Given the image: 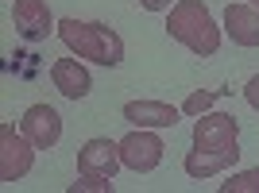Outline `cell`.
<instances>
[{
  "label": "cell",
  "mask_w": 259,
  "mask_h": 193,
  "mask_svg": "<svg viewBox=\"0 0 259 193\" xmlns=\"http://www.w3.org/2000/svg\"><path fill=\"white\" fill-rule=\"evenodd\" d=\"M166 35H170L174 43H182L186 51H194L197 58H209V54L221 51L225 27H217L205 0H178L166 12Z\"/></svg>",
  "instance_id": "obj_1"
},
{
  "label": "cell",
  "mask_w": 259,
  "mask_h": 193,
  "mask_svg": "<svg viewBox=\"0 0 259 193\" xmlns=\"http://www.w3.org/2000/svg\"><path fill=\"white\" fill-rule=\"evenodd\" d=\"M58 39L66 43V51L85 58V62H97V66H120L124 62V39H120L108 23H93V20H58Z\"/></svg>",
  "instance_id": "obj_2"
},
{
  "label": "cell",
  "mask_w": 259,
  "mask_h": 193,
  "mask_svg": "<svg viewBox=\"0 0 259 193\" xmlns=\"http://www.w3.org/2000/svg\"><path fill=\"white\" fill-rule=\"evenodd\" d=\"M35 143L16 124H0V182H20L35 166Z\"/></svg>",
  "instance_id": "obj_3"
},
{
  "label": "cell",
  "mask_w": 259,
  "mask_h": 193,
  "mask_svg": "<svg viewBox=\"0 0 259 193\" xmlns=\"http://www.w3.org/2000/svg\"><path fill=\"white\" fill-rule=\"evenodd\" d=\"M162 139H159V131L155 128H132L124 139H120V159H124V166L136 174H151L159 170V162H162Z\"/></svg>",
  "instance_id": "obj_4"
},
{
  "label": "cell",
  "mask_w": 259,
  "mask_h": 193,
  "mask_svg": "<svg viewBox=\"0 0 259 193\" xmlns=\"http://www.w3.org/2000/svg\"><path fill=\"white\" fill-rule=\"evenodd\" d=\"M120 166H124V159H120V139L93 135V139H85V143H81V151H77V174L116 178Z\"/></svg>",
  "instance_id": "obj_5"
},
{
  "label": "cell",
  "mask_w": 259,
  "mask_h": 193,
  "mask_svg": "<svg viewBox=\"0 0 259 193\" xmlns=\"http://www.w3.org/2000/svg\"><path fill=\"white\" fill-rule=\"evenodd\" d=\"M240 162V147H194L190 155L182 159V170L194 178V182H205V178H217V174H225L228 166H236Z\"/></svg>",
  "instance_id": "obj_6"
},
{
  "label": "cell",
  "mask_w": 259,
  "mask_h": 193,
  "mask_svg": "<svg viewBox=\"0 0 259 193\" xmlns=\"http://www.w3.org/2000/svg\"><path fill=\"white\" fill-rule=\"evenodd\" d=\"M12 23H16V31H20L27 43H39V39H47L51 31H58L47 0H16V4H12Z\"/></svg>",
  "instance_id": "obj_7"
},
{
  "label": "cell",
  "mask_w": 259,
  "mask_h": 193,
  "mask_svg": "<svg viewBox=\"0 0 259 193\" xmlns=\"http://www.w3.org/2000/svg\"><path fill=\"white\" fill-rule=\"evenodd\" d=\"M240 139V120L228 112H201L194 124V147H232Z\"/></svg>",
  "instance_id": "obj_8"
},
{
  "label": "cell",
  "mask_w": 259,
  "mask_h": 193,
  "mask_svg": "<svg viewBox=\"0 0 259 193\" xmlns=\"http://www.w3.org/2000/svg\"><path fill=\"white\" fill-rule=\"evenodd\" d=\"M20 128H23V135H27L39 151H51L54 143L62 139V116H58L51 105H31L27 112H23Z\"/></svg>",
  "instance_id": "obj_9"
},
{
  "label": "cell",
  "mask_w": 259,
  "mask_h": 193,
  "mask_svg": "<svg viewBox=\"0 0 259 193\" xmlns=\"http://www.w3.org/2000/svg\"><path fill=\"white\" fill-rule=\"evenodd\" d=\"M51 81L66 101H81V96L93 93V77H89V70L81 66L77 54L74 58H58V62L51 66Z\"/></svg>",
  "instance_id": "obj_10"
},
{
  "label": "cell",
  "mask_w": 259,
  "mask_h": 193,
  "mask_svg": "<svg viewBox=\"0 0 259 193\" xmlns=\"http://www.w3.org/2000/svg\"><path fill=\"white\" fill-rule=\"evenodd\" d=\"M182 116V108L166 105V101H128L124 105V120H128L132 128H174Z\"/></svg>",
  "instance_id": "obj_11"
},
{
  "label": "cell",
  "mask_w": 259,
  "mask_h": 193,
  "mask_svg": "<svg viewBox=\"0 0 259 193\" xmlns=\"http://www.w3.org/2000/svg\"><path fill=\"white\" fill-rule=\"evenodd\" d=\"M225 35L236 46H259V12L251 8L248 0H236L225 8Z\"/></svg>",
  "instance_id": "obj_12"
},
{
  "label": "cell",
  "mask_w": 259,
  "mask_h": 193,
  "mask_svg": "<svg viewBox=\"0 0 259 193\" xmlns=\"http://www.w3.org/2000/svg\"><path fill=\"white\" fill-rule=\"evenodd\" d=\"M225 93H232V89H197V93H190L182 101V116H194L197 120L201 112H209V108H213Z\"/></svg>",
  "instance_id": "obj_13"
},
{
  "label": "cell",
  "mask_w": 259,
  "mask_h": 193,
  "mask_svg": "<svg viewBox=\"0 0 259 193\" xmlns=\"http://www.w3.org/2000/svg\"><path fill=\"white\" fill-rule=\"evenodd\" d=\"M221 193H259V166L240 170V174H232L228 182H221Z\"/></svg>",
  "instance_id": "obj_14"
},
{
  "label": "cell",
  "mask_w": 259,
  "mask_h": 193,
  "mask_svg": "<svg viewBox=\"0 0 259 193\" xmlns=\"http://www.w3.org/2000/svg\"><path fill=\"white\" fill-rule=\"evenodd\" d=\"M112 178H97V174H77V182H70L66 193H112Z\"/></svg>",
  "instance_id": "obj_15"
},
{
  "label": "cell",
  "mask_w": 259,
  "mask_h": 193,
  "mask_svg": "<svg viewBox=\"0 0 259 193\" xmlns=\"http://www.w3.org/2000/svg\"><path fill=\"white\" fill-rule=\"evenodd\" d=\"M244 101H248V105H251V108H255V112H259V74L251 77L248 85H244Z\"/></svg>",
  "instance_id": "obj_16"
},
{
  "label": "cell",
  "mask_w": 259,
  "mask_h": 193,
  "mask_svg": "<svg viewBox=\"0 0 259 193\" xmlns=\"http://www.w3.org/2000/svg\"><path fill=\"white\" fill-rule=\"evenodd\" d=\"M178 0H140V8L143 12H170Z\"/></svg>",
  "instance_id": "obj_17"
},
{
  "label": "cell",
  "mask_w": 259,
  "mask_h": 193,
  "mask_svg": "<svg viewBox=\"0 0 259 193\" xmlns=\"http://www.w3.org/2000/svg\"><path fill=\"white\" fill-rule=\"evenodd\" d=\"M248 4H251V8H255V12H259V0H248Z\"/></svg>",
  "instance_id": "obj_18"
}]
</instances>
